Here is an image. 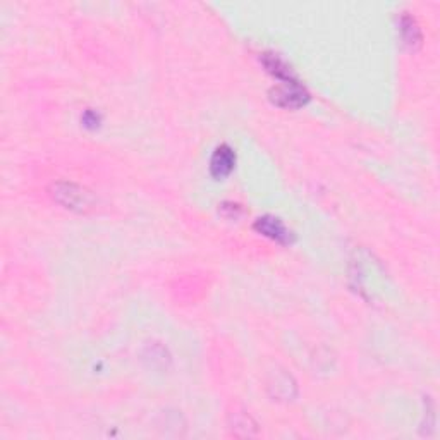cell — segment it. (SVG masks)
<instances>
[{"label":"cell","instance_id":"7a4b0ae2","mask_svg":"<svg viewBox=\"0 0 440 440\" xmlns=\"http://www.w3.org/2000/svg\"><path fill=\"white\" fill-rule=\"evenodd\" d=\"M53 196L59 203L67 208H73V210H85L92 205V194L76 184H57Z\"/></svg>","mask_w":440,"mask_h":440},{"label":"cell","instance_id":"277c9868","mask_svg":"<svg viewBox=\"0 0 440 440\" xmlns=\"http://www.w3.org/2000/svg\"><path fill=\"white\" fill-rule=\"evenodd\" d=\"M255 229L260 230L265 236L272 237V239L279 241V243H289L291 241V232L284 227V223L279 219L273 217H263L258 219L255 223Z\"/></svg>","mask_w":440,"mask_h":440},{"label":"cell","instance_id":"8992f818","mask_svg":"<svg viewBox=\"0 0 440 440\" xmlns=\"http://www.w3.org/2000/svg\"><path fill=\"white\" fill-rule=\"evenodd\" d=\"M403 33H404V40H406L407 45H420L421 43V33H420V28L414 24V21L411 17H404L403 19Z\"/></svg>","mask_w":440,"mask_h":440},{"label":"cell","instance_id":"5b68a950","mask_svg":"<svg viewBox=\"0 0 440 440\" xmlns=\"http://www.w3.org/2000/svg\"><path fill=\"white\" fill-rule=\"evenodd\" d=\"M263 64H265V67L269 69V73H272L276 78L282 79V81H291V79H294L293 74H291V69L287 67V64L284 62L279 56H276V53H265V56H263Z\"/></svg>","mask_w":440,"mask_h":440},{"label":"cell","instance_id":"6da1fadb","mask_svg":"<svg viewBox=\"0 0 440 440\" xmlns=\"http://www.w3.org/2000/svg\"><path fill=\"white\" fill-rule=\"evenodd\" d=\"M270 95H272V102L276 105L284 107V109H299V107H303L310 100V95L305 90V86L299 85L296 79L284 81L282 85L276 86L270 92Z\"/></svg>","mask_w":440,"mask_h":440},{"label":"cell","instance_id":"52a82bcc","mask_svg":"<svg viewBox=\"0 0 440 440\" xmlns=\"http://www.w3.org/2000/svg\"><path fill=\"white\" fill-rule=\"evenodd\" d=\"M230 416H232V430L243 428L244 435H251L250 427H257L250 418V414L244 413V411H241V413H230Z\"/></svg>","mask_w":440,"mask_h":440},{"label":"cell","instance_id":"3957f363","mask_svg":"<svg viewBox=\"0 0 440 440\" xmlns=\"http://www.w3.org/2000/svg\"><path fill=\"white\" fill-rule=\"evenodd\" d=\"M234 164H236V155H234V151L227 145L219 146L210 162L212 176L217 179L227 178V176L232 172Z\"/></svg>","mask_w":440,"mask_h":440}]
</instances>
